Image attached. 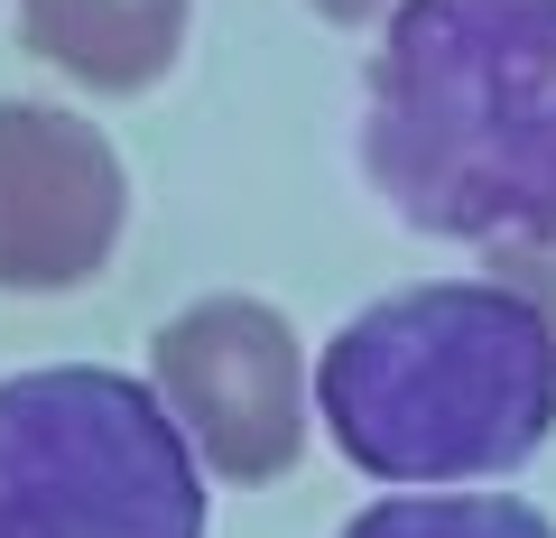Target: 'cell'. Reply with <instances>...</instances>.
Wrapping results in <instances>:
<instances>
[{
    "instance_id": "obj_1",
    "label": "cell",
    "mask_w": 556,
    "mask_h": 538,
    "mask_svg": "<svg viewBox=\"0 0 556 538\" xmlns=\"http://www.w3.org/2000/svg\"><path fill=\"white\" fill-rule=\"evenodd\" d=\"M362 177L437 241H556V0H390Z\"/></svg>"
},
{
    "instance_id": "obj_2",
    "label": "cell",
    "mask_w": 556,
    "mask_h": 538,
    "mask_svg": "<svg viewBox=\"0 0 556 538\" xmlns=\"http://www.w3.org/2000/svg\"><path fill=\"white\" fill-rule=\"evenodd\" d=\"M316 409L371 483L519 474L556 437V335L510 279L399 288L325 343Z\"/></svg>"
},
{
    "instance_id": "obj_3",
    "label": "cell",
    "mask_w": 556,
    "mask_h": 538,
    "mask_svg": "<svg viewBox=\"0 0 556 538\" xmlns=\"http://www.w3.org/2000/svg\"><path fill=\"white\" fill-rule=\"evenodd\" d=\"M0 538H204V464L167 399L102 362L10 372Z\"/></svg>"
},
{
    "instance_id": "obj_4",
    "label": "cell",
    "mask_w": 556,
    "mask_h": 538,
    "mask_svg": "<svg viewBox=\"0 0 556 538\" xmlns=\"http://www.w3.org/2000/svg\"><path fill=\"white\" fill-rule=\"evenodd\" d=\"M149 390L223 483H278L306 455V353L260 298H195L149 343Z\"/></svg>"
},
{
    "instance_id": "obj_5",
    "label": "cell",
    "mask_w": 556,
    "mask_h": 538,
    "mask_svg": "<svg viewBox=\"0 0 556 538\" xmlns=\"http://www.w3.org/2000/svg\"><path fill=\"white\" fill-rule=\"evenodd\" d=\"M130 223L121 149L65 102H0V288L65 298L102 279Z\"/></svg>"
},
{
    "instance_id": "obj_6",
    "label": "cell",
    "mask_w": 556,
    "mask_h": 538,
    "mask_svg": "<svg viewBox=\"0 0 556 538\" xmlns=\"http://www.w3.org/2000/svg\"><path fill=\"white\" fill-rule=\"evenodd\" d=\"M20 38L84 93H149L186 47V0H20Z\"/></svg>"
},
{
    "instance_id": "obj_7",
    "label": "cell",
    "mask_w": 556,
    "mask_h": 538,
    "mask_svg": "<svg viewBox=\"0 0 556 538\" xmlns=\"http://www.w3.org/2000/svg\"><path fill=\"white\" fill-rule=\"evenodd\" d=\"M343 538H556V529L510 492H399L343 520Z\"/></svg>"
},
{
    "instance_id": "obj_8",
    "label": "cell",
    "mask_w": 556,
    "mask_h": 538,
    "mask_svg": "<svg viewBox=\"0 0 556 538\" xmlns=\"http://www.w3.org/2000/svg\"><path fill=\"white\" fill-rule=\"evenodd\" d=\"M538 260H519L529 270V298H538V316H547V335H556V241H529Z\"/></svg>"
},
{
    "instance_id": "obj_9",
    "label": "cell",
    "mask_w": 556,
    "mask_h": 538,
    "mask_svg": "<svg viewBox=\"0 0 556 538\" xmlns=\"http://www.w3.org/2000/svg\"><path fill=\"white\" fill-rule=\"evenodd\" d=\"M325 20H380V10H390V0H316Z\"/></svg>"
}]
</instances>
